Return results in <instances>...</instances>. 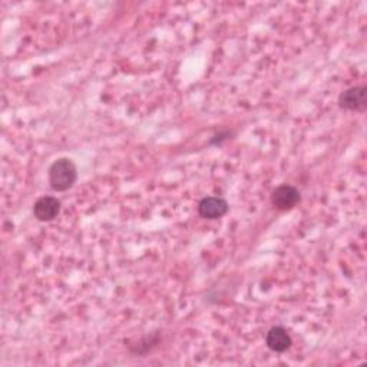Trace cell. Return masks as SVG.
Here are the masks:
<instances>
[{"instance_id": "6da1fadb", "label": "cell", "mask_w": 367, "mask_h": 367, "mask_svg": "<svg viewBox=\"0 0 367 367\" xmlns=\"http://www.w3.org/2000/svg\"><path fill=\"white\" fill-rule=\"evenodd\" d=\"M76 180H78V169L70 158H59L50 165L49 184L53 191H68L75 185Z\"/></svg>"}, {"instance_id": "7a4b0ae2", "label": "cell", "mask_w": 367, "mask_h": 367, "mask_svg": "<svg viewBox=\"0 0 367 367\" xmlns=\"http://www.w3.org/2000/svg\"><path fill=\"white\" fill-rule=\"evenodd\" d=\"M339 106L350 112H364L367 108L366 86H353L341 92L339 96Z\"/></svg>"}, {"instance_id": "3957f363", "label": "cell", "mask_w": 367, "mask_h": 367, "mask_svg": "<svg viewBox=\"0 0 367 367\" xmlns=\"http://www.w3.org/2000/svg\"><path fill=\"white\" fill-rule=\"evenodd\" d=\"M300 203V192L296 187L283 184L272 194V204L279 211H290Z\"/></svg>"}, {"instance_id": "277c9868", "label": "cell", "mask_w": 367, "mask_h": 367, "mask_svg": "<svg viewBox=\"0 0 367 367\" xmlns=\"http://www.w3.org/2000/svg\"><path fill=\"white\" fill-rule=\"evenodd\" d=\"M61 212V201L55 197H41L33 205V216L37 221H53Z\"/></svg>"}, {"instance_id": "5b68a950", "label": "cell", "mask_w": 367, "mask_h": 367, "mask_svg": "<svg viewBox=\"0 0 367 367\" xmlns=\"http://www.w3.org/2000/svg\"><path fill=\"white\" fill-rule=\"evenodd\" d=\"M198 212L203 218L218 220L228 212V203L220 197H205L198 204Z\"/></svg>"}, {"instance_id": "8992f818", "label": "cell", "mask_w": 367, "mask_h": 367, "mask_svg": "<svg viewBox=\"0 0 367 367\" xmlns=\"http://www.w3.org/2000/svg\"><path fill=\"white\" fill-rule=\"evenodd\" d=\"M265 344L272 352L276 353H283L288 350L293 344L292 337L287 333L285 328L283 327H272L265 335Z\"/></svg>"}]
</instances>
